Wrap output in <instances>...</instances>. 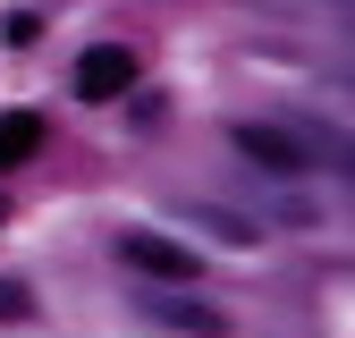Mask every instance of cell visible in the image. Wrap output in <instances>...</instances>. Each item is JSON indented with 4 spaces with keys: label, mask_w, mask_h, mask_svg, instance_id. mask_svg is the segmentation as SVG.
<instances>
[{
    "label": "cell",
    "mask_w": 355,
    "mask_h": 338,
    "mask_svg": "<svg viewBox=\"0 0 355 338\" xmlns=\"http://www.w3.org/2000/svg\"><path fill=\"white\" fill-rule=\"evenodd\" d=\"M119 263L144 271V279H169V287H195V254L161 229H119Z\"/></svg>",
    "instance_id": "obj_2"
},
{
    "label": "cell",
    "mask_w": 355,
    "mask_h": 338,
    "mask_svg": "<svg viewBox=\"0 0 355 338\" xmlns=\"http://www.w3.org/2000/svg\"><path fill=\"white\" fill-rule=\"evenodd\" d=\"M229 144H237V161H254L262 178H313V152H304V136L296 127H271V118H237L229 127Z\"/></svg>",
    "instance_id": "obj_1"
},
{
    "label": "cell",
    "mask_w": 355,
    "mask_h": 338,
    "mask_svg": "<svg viewBox=\"0 0 355 338\" xmlns=\"http://www.w3.org/2000/svg\"><path fill=\"white\" fill-rule=\"evenodd\" d=\"M178 220H187L195 237H211V245H254L262 237V220H245V211H229V203H178Z\"/></svg>",
    "instance_id": "obj_4"
},
{
    "label": "cell",
    "mask_w": 355,
    "mask_h": 338,
    "mask_svg": "<svg viewBox=\"0 0 355 338\" xmlns=\"http://www.w3.org/2000/svg\"><path fill=\"white\" fill-rule=\"evenodd\" d=\"M34 313V296H26V279H0V321H26Z\"/></svg>",
    "instance_id": "obj_8"
},
{
    "label": "cell",
    "mask_w": 355,
    "mask_h": 338,
    "mask_svg": "<svg viewBox=\"0 0 355 338\" xmlns=\"http://www.w3.org/2000/svg\"><path fill=\"white\" fill-rule=\"evenodd\" d=\"M0 229H9V195H0Z\"/></svg>",
    "instance_id": "obj_9"
},
{
    "label": "cell",
    "mask_w": 355,
    "mask_h": 338,
    "mask_svg": "<svg viewBox=\"0 0 355 338\" xmlns=\"http://www.w3.org/2000/svg\"><path fill=\"white\" fill-rule=\"evenodd\" d=\"M42 152V118L34 110H0V169H26Z\"/></svg>",
    "instance_id": "obj_6"
},
{
    "label": "cell",
    "mask_w": 355,
    "mask_h": 338,
    "mask_svg": "<svg viewBox=\"0 0 355 338\" xmlns=\"http://www.w3.org/2000/svg\"><path fill=\"white\" fill-rule=\"evenodd\" d=\"M144 313H153L161 330H195V338H229V313H220V305H195L187 287H178V296H153Z\"/></svg>",
    "instance_id": "obj_5"
},
{
    "label": "cell",
    "mask_w": 355,
    "mask_h": 338,
    "mask_svg": "<svg viewBox=\"0 0 355 338\" xmlns=\"http://www.w3.org/2000/svg\"><path fill=\"white\" fill-rule=\"evenodd\" d=\"M127 84H136V51H119V42H94L76 60V102H119Z\"/></svg>",
    "instance_id": "obj_3"
},
{
    "label": "cell",
    "mask_w": 355,
    "mask_h": 338,
    "mask_svg": "<svg viewBox=\"0 0 355 338\" xmlns=\"http://www.w3.org/2000/svg\"><path fill=\"white\" fill-rule=\"evenodd\" d=\"M34 34H42V17H34V9H9V17H0V42H9V51H26Z\"/></svg>",
    "instance_id": "obj_7"
}]
</instances>
